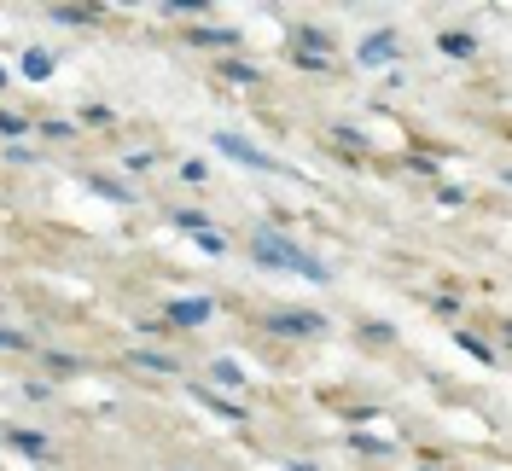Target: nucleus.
Instances as JSON below:
<instances>
[{"label":"nucleus","mask_w":512,"mask_h":471,"mask_svg":"<svg viewBox=\"0 0 512 471\" xmlns=\"http://www.w3.org/2000/svg\"><path fill=\"white\" fill-rule=\"evenodd\" d=\"M251 256L262 262V268H274V274H297V280H309V285L332 280V268H326L309 245H297L291 233H280V227H262V233L251 239Z\"/></svg>","instance_id":"f257e3e1"},{"label":"nucleus","mask_w":512,"mask_h":471,"mask_svg":"<svg viewBox=\"0 0 512 471\" xmlns=\"http://www.w3.org/2000/svg\"><path fill=\"white\" fill-rule=\"evenodd\" d=\"M262 332H274V338H326L332 320L320 309H268L262 314Z\"/></svg>","instance_id":"f03ea898"},{"label":"nucleus","mask_w":512,"mask_h":471,"mask_svg":"<svg viewBox=\"0 0 512 471\" xmlns=\"http://www.w3.org/2000/svg\"><path fill=\"white\" fill-rule=\"evenodd\" d=\"M216 152L233 157V163H245V169H256V175H286V163L280 157H268L262 146H251L245 134H233V128H216Z\"/></svg>","instance_id":"7ed1b4c3"},{"label":"nucleus","mask_w":512,"mask_h":471,"mask_svg":"<svg viewBox=\"0 0 512 471\" xmlns=\"http://www.w3.org/2000/svg\"><path fill=\"white\" fill-rule=\"evenodd\" d=\"M210 314H216V297H169L163 303L169 332H198V326H210Z\"/></svg>","instance_id":"20e7f679"},{"label":"nucleus","mask_w":512,"mask_h":471,"mask_svg":"<svg viewBox=\"0 0 512 471\" xmlns=\"http://www.w3.org/2000/svg\"><path fill=\"white\" fill-rule=\"evenodd\" d=\"M396 59H402V35L396 30H373V35H361V47H355L361 70H390Z\"/></svg>","instance_id":"39448f33"},{"label":"nucleus","mask_w":512,"mask_h":471,"mask_svg":"<svg viewBox=\"0 0 512 471\" xmlns=\"http://www.w3.org/2000/svg\"><path fill=\"white\" fill-rule=\"evenodd\" d=\"M286 53H315V59L338 64V35L320 24H286Z\"/></svg>","instance_id":"423d86ee"},{"label":"nucleus","mask_w":512,"mask_h":471,"mask_svg":"<svg viewBox=\"0 0 512 471\" xmlns=\"http://www.w3.org/2000/svg\"><path fill=\"white\" fill-rule=\"evenodd\" d=\"M187 390H192V402H198L204 413H216V419H227V425H251V408L233 402V396H222L216 384H187Z\"/></svg>","instance_id":"0eeeda50"},{"label":"nucleus","mask_w":512,"mask_h":471,"mask_svg":"<svg viewBox=\"0 0 512 471\" xmlns=\"http://www.w3.org/2000/svg\"><path fill=\"white\" fill-rule=\"evenodd\" d=\"M6 448H18V454L35 460V466H53V460H59L53 437H41V431H30V425H6Z\"/></svg>","instance_id":"6e6552de"},{"label":"nucleus","mask_w":512,"mask_h":471,"mask_svg":"<svg viewBox=\"0 0 512 471\" xmlns=\"http://www.w3.org/2000/svg\"><path fill=\"white\" fill-rule=\"evenodd\" d=\"M47 18L64 24V30H94L99 18H105V6H94V0H53V6H47Z\"/></svg>","instance_id":"1a4fd4ad"},{"label":"nucleus","mask_w":512,"mask_h":471,"mask_svg":"<svg viewBox=\"0 0 512 471\" xmlns=\"http://www.w3.org/2000/svg\"><path fill=\"white\" fill-rule=\"evenodd\" d=\"M187 41L204 53H239V30L233 24H187Z\"/></svg>","instance_id":"9d476101"},{"label":"nucleus","mask_w":512,"mask_h":471,"mask_svg":"<svg viewBox=\"0 0 512 471\" xmlns=\"http://www.w3.org/2000/svg\"><path fill=\"white\" fill-rule=\"evenodd\" d=\"M53 70H59V53L53 47H24V59H18V76L24 82H53Z\"/></svg>","instance_id":"9b49d317"},{"label":"nucleus","mask_w":512,"mask_h":471,"mask_svg":"<svg viewBox=\"0 0 512 471\" xmlns=\"http://www.w3.org/2000/svg\"><path fill=\"white\" fill-rule=\"evenodd\" d=\"M332 140H338V146H344V157H355V163L379 152V140H373L367 128H355V123H332Z\"/></svg>","instance_id":"f8f14e48"},{"label":"nucleus","mask_w":512,"mask_h":471,"mask_svg":"<svg viewBox=\"0 0 512 471\" xmlns=\"http://www.w3.org/2000/svg\"><path fill=\"white\" fill-rule=\"evenodd\" d=\"M128 367H140V373H181V361L169 349H128Z\"/></svg>","instance_id":"ddd939ff"},{"label":"nucleus","mask_w":512,"mask_h":471,"mask_svg":"<svg viewBox=\"0 0 512 471\" xmlns=\"http://www.w3.org/2000/svg\"><path fill=\"white\" fill-rule=\"evenodd\" d=\"M88 187H94V198H105V204H134V192H128V181H117V175H105V169H94V175H88Z\"/></svg>","instance_id":"4468645a"},{"label":"nucleus","mask_w":512,"mask_h":471,"mask_svg":"<svg viewBox=\"0 0 512 471\" xmlns=\"http://www.w3.org/2000/svg\"><path fill=\"white\" fill-rule=\"evenodd\" d=\"M216 70H222V82H233V88H262V70L245 59H216Z\"/></svg>","instance_id":"2eb2a0df"},{"label":"nucleus","mask_w":512,"mask_h":471,"mask_svg":"<svg viewBox=\"0 0 512 471\" xmlns=\"http://www.w3.org/2000/svg\"><path fill=\"white\" fill-rule=\"evenodd\" d=\"M437 47H443L448 59H478V35L472 30H443L437 35Z\"/></svg>","instance_id":"dca6fc26"},{"label":"nucleus","mask_w":512,"mask_h":471,"mask_svg":"<svg viewBox=\"0 0 512 471\" xmlns=\"http://www.w3.org/2000/svg\"><path fill=\"white\" fill-rule=\"evenodd\" d=\"M41 361H47V373H53V378H76L82 367H88V361H82V355H70V349H41Z\"/></svg>","instance_id":"f3484780"},{"label":"nucleus","mask_w":512,"mask_h":471,"mask_svg":"<svg viewBox=\"0 0 512 471\" xmlns=\"http://www.w3.org/2000/svg\"><path fill=\"white\" fill-rule=\"evenodd\" d=\"M210 378H216L222 390H245V367H239L233 355H216V361H210Z\"/></svg>","instance_id":"a211bd4d"},{"label":"nucleus","mask_w":512,"mask_h":471,"mask_svg":"<svg viewBox=\"0 0 512 471\" xmlns=\"http://www.w3.org/2000/svg\"><path fill=\"white\" fill-rule=\"evenodd\" d=\"M454 344L466 349V355H478V361H501V349L483 344V332H472V326H460V332H454Z\"/></svg>","instance_id":"6ab92c4d"},{"label":"nucleus","mask_w":512,"mask_h":471,"mask_svg":"<svg viewBox=\"0 0 512 471\" xmlns=\"http://www.w3.org/2000/svg\"><path fill=\"white\" fill-rule=\"evenodd\" d=\"M158 12H163V18H187V24H198V18H204V12H216V6H210V0H163Z\"/></svg>","instance_id":"aec40b11"},{"label":"nucleus","mask_w":512,"mask_h":471,"mask_svg":"<svg viewBox=\"0 0 512 471\" xmlns=\"http://www.w3.org/2000/svg\"><path fill=\"white\" fill-rule=\"evenodd\" d=\"M344 442H350L355 454H367V460H384L390 454V437H373V431H350Z\"/></svg>","instance_id":"412c9836"},{"label":"nucleus","mask_w":512,"mask_h":471,"mask_svg":"<svg viewBox=\"0 0 512 471\" xmlns=\"http://www.w3.org/2000/svg\"><path fill=\"white\" fill-rule=\"evenodd\" d=\"M169 221H175V227H181V233H204V227H210V216H204V210H198V204H181V210H169Z\"/></svg>","instance_id":"4be33fe9"},{"label":"nucleus","mask_w":512,"mask_h":471,"mask_svg":"<svg viewBox=\"0 0 512 471\" xmlns=\"http://www.w3.org/2000/svg\"><path fill=\"white\" fill-rule=\"evenodd\" d=\"M76 128H117V111L111 105H82L76 111Z\"/></svg>","instance_id":"5701e85b"},{"label":"nucleus","mask_w":512,"mask_h":471,"mask_svg":"<svg viewBox=\"0 0 512 471\" xmlns=\"http://www.w3.org/2000/svg\"><path fill=\"white\" fill-rule=\"evenodd\" d=\"M24 134H30V117H24V111H6V105H0V140L12 146V140H24Z\"/></svg>","instance_id":"b1692460"},{"label":"nucleus","mask_w":512,"mask_h":471,"mask_svg":"<svg viewBox=\"0 0 512 471\" xmlns=\"http://www.w3.org/2000/svg\"><path fill=\"white\" fill-rule=\"evenodd\" d=\"M192 245H198V256H227V233L222 227H204V233H192Z\"/></svg>","instance_id":"393cba45"},{"label":"nucleus","mask_w":512,"mask_h":471,"mask_svg":"<svg viewBox=\"0 0 512 471\" xmlns=\"http://www.w3.org/2000/svg\"><path fill=\"white\" fill-rule=\"evenodd\" d=\"M291 70H309V76H332V59H315V53H286Z\"/></svg>","instance_id":"a878e982"},{"label":"nucleus","mask_w":512,"mask_h":471,"mask_svg":"<svg viewBox=\"0 0 512 471\" xmlns=\"http://www.w3.org/2000/svg\"><path fill=\"white\" fill-rule=\"evenodd\" d=\"M361 338L367 344H396V326L390 320H361Z\"/></svg>","instance_id":"bb28decb"},{"label":"nucleus","mask_w":512,"mask_h":471,"mask_svg":"<svg viewBox=\"0 0 512 471\" xmlns=\"http://www.w3.org/2000/svg\"><path fill=\"white\" fill-rule=\"evenodd\" d=\"M431 314H443V320H454V314H466V297H454V291H443V297H431Z\"/></svg>","instance_id":"cd10ccee"},{"label":"nucleus","mask_w":512,"mask_h":471,"mask_svg":"<svg viewBox=\"0 0 512 471\" xmlns=\"http://www.w3.org/2000/svg\"><path fill=\"white\" fill-rule=\"evenodd\" d=\"M402 163H408L414 175H425V181H437V175H443V169H437V157H425V152H408Z\"/></svg>","instance_id":"c85d7f7f"},{"label":"nucleus","mask_w":512,"mask_h":471,"mask_svg":"<svg viewBox=\"0 0 512 471\" xmlns=\"http://www.w3.org/2000/svg\"><path fill=\"white\" fill-rule=\"evenodd\" d=\"M0 349H12V355H30V338H24V332H12V326H6V320H0Z\"/></svg>","instance_id":"c756f323"},{"label":"nucleus","mask_w":512,"mask_h":471,"mask_svg":"<svg viewBox=\"0 0 512 471\" xmlns=\"http://www.w3.org/2000/svg\"><path fill=\"white\" fill-rule=\"evenodd\" d=\"M6 163L30 169V163H41V152H35V146H24V140H12V146H6Z\"/></svg>","instance_id":"7c9ffc66"},{"label":"nucleus","mask_w":512,"mask_h":471,"mask_svg":"<svg viewBox=\"0 0 512 471\" xmlns=\"http://www.w3.org/2000/svg\"><path fill=\"white\" fill-rule=\"evenodd\" d=\"M181 181H187V187H204V181H210V169H204L198 157H181Z\"/></svg>","instance_id":"2f4dec72"},{"label":"nucleus","mask_w":512,"mask_h":471,"mask_svg":"<svg viewBox=\"0 0 512 471\" xmlns=\"http://www.w3.org/2000/svg\"><path fill=\"white\" fill-rule=\"evenodd\" d=\"M123 169H128V175H146V169H158V152H128Z\"/></svg>","instance_id":"473e14b6"},{"label":"nucleus","mask_w":512,"mask_h":471,"mask_svg":"<svg viewBox=\"0 0 512 471\" xmlns=\"http://www.w3.org/2000/svg\"><path fill=\"white\" fill-rule=\"evenodd\" d=\"M41 134H47V140H70L76 123H64V117H41Z\"/></svg>","instance_id":"72a5a7b5"},{"label":"nucleus","mask_w":512,"mask_h":471,"mask_svg":"<svg viewBox=\"0 0 512 471\" xmlns=\"http://www.w3.org/2000/svg\"><path fill=\"white\" fill-rule=\"evenodd\" d=\"M140 338H175V332H169L163 314H152V320H140Z\"/></svg>","instance_id":"f704fd0d"},{"label":"nucleus","mask_w":512,"mask_h":471,"mask_svg":"<svg viewBox=\"0 0 512 471\" xmlns=\"http://www.w3.org/2000/svg\"><path fill=\"white\" fill-rule=\"evenodd\" d=\"M24 396H30V402H53V384H41V378H24Z\"/></svg>","instance_id":"c9c22d12"},{"label":"nucleus","mask_w":512,"mask_h":471,"mask_svg":"<svg viewBox=\"0 0 512 471\" xmlns=\"http://www.w3.org/2000/svg\"><path fill=\"white\" fill-rule=\"evenodd\" d=\"M466 198H472L466 187H437V204H448V210H454V204H466Z\"/></svg>","instance_id":"e433bc0d"},{"label":"nucleus","mask_w":512,"mask_h":471,"mask_svg":"<svg viewBox=\"0 0 512 471\" xmlns=\"http://www.w3.org/2000/svg\"><path fill=\"white\" fill-rule=\"evenodd\" d=\"M280 471H320V466H315V460H286Z\"/></svg>","instance_id":"4c0bfd02"},{"label":"nucleus","mask_w":512,"mask_h":471,"mask_svg":"<svg viewBox=\"0 0 512 471\" xmlns=\"http://www.w3.org/2000/svg\"><path fill=\"white\" fill-rule=\"evenodd\" d=\"M6 88H12V64H0V94H6Z\"/></svg>","instance_id":"58836bf2"},{"label":"nucleus","mask_w":512,"mask_h":471,"mask_svg":"<svg viewBox=\"0 0 512 471\" xmlns=\"http://www.w3.org/2000/svg\"><path fill=\"white\" fill-rule=\"evenodd\" d=\"M0 314H6V303H0Z\"/></svg>","instance_id":"ea45409f"}]
</instances>
